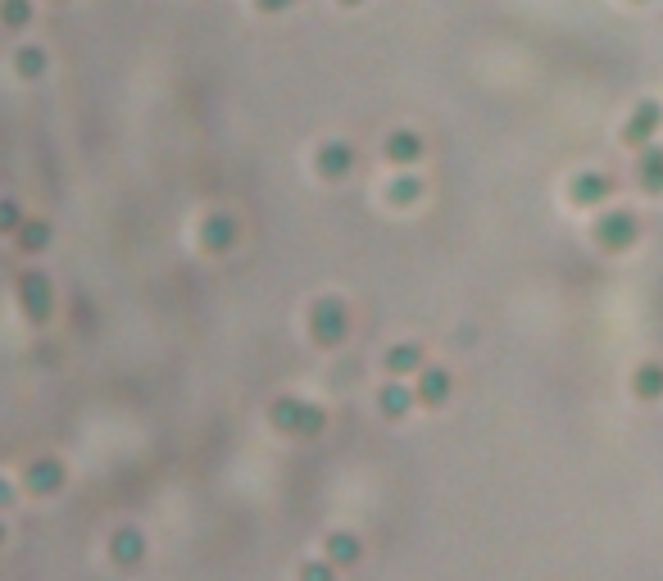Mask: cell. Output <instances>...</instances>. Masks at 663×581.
Instances as JSON below:
<instances>
[{"label": "cell", "mask_w": 663, "mask_h": 581, "mask_svg": "<svg viewBox=\"0 0 663 581\" xmlns=\"http://www.w3.org/2000/svg\"><path fill=\"white\" fill-rule=\"evenodd\" d=\"M268 427L282 436H300V441H314L327 432V409L305 395H278L268 404Z\"/></svg>", "instance_id": "6da1fadb"}, {"label": "cell", "mask_w": 663, "mask_h": 581, "mask_svg": "<svg viewBox=\"0 0 663 581\" xmlns=\"http://www.w3.org/2000/svg\"><path fill=\"white\" fill-rule=\"evenodd\" d=\"M636 237H641V218H636L632 209H604V214H595V223H591V241L600 250H609V255L632 250Z\"/></svg>", "instance_id": "7a4b0ae2"}, {"label": "cell", "mask_w": 663, "mask_h": 581, "mask_svg": "<svg viewBox=\"0 0 663 581\" xmlns=\"http://www.w3.org/2000/svg\"><path fill=\"white\" fill-rule=\"evenodd\" d=\"M309 336H314V345H323V350L341 345L350 336V309L341 305L337 296L314 300V309H309Z\"/></svg>", "instance_id": "3957f363"}, {"label": "cell", "mask_w": 663, "mask_h": 581, "mask_svg": "<svg viewBox=\"0 0 663 581\" xmlns=\"http://www.w3.org/2000/svg\"><path fill=\"white\" fill-rule=\"evenodd\" d=\"M19 309L32 318V323H50V314H55V286H50L46 273H37V268H28V273H19Z\"/></svg>", "instance_id": "277c9868"}, {"label": "cell", "mask_w": 663, "mask_h": 581, "mask_svg": "<svg viewBox=\"0 0 663 581\" xmlns=\"http://www.w3.org/2000/svg\"><path fill=\"white\" fill-rule=\"evenodd\" d=\"M64 486H69V468L60 459H50V454H41V459H32L23 468V491L28 495H60Z\"/></svg>", "instance_id": "5b68a950"}, {"label": "cell", "mask_w": 663, "mask_h": 581, "mask_svg": "<svg viewBox=\"0 0 663 581\" xmlns=\"http://www.w3.org/2000/svg\"><path fill=\"white\" fill-rule=\"evenodd\" d=\"M659 128H663V105H659V100H641V105L627 114V123H623V141H627V146H636V150H645V146H654Z\"/></svg>", "instance_id": "8992f818"}, {"label": "cell", "mask_w": 663, "mask_h": 581, "mask_svg": "<svg viewBox=\"0 0 663 581\" xmlns=\"http://www.w3.org/2000/svg\"><path fill=\"white\" fill-rule=\"evenodd\" d=\"M614 187H618V182L609 178V173H600V168H586V173H577V178L568 182V200H573L577 209H600V205H609Z\"/></svg>", "instance_id": "52a82bcc"}, {"label": "cell", "mask_w": 663, "mask_h": 581, "mask_svg": "<svg viewBox=\"0 0 663 581\" xmlns=\"http://www.w3.org/2000/svg\"><path fill=\"white\" fill-rule=\"evenodd\" d=\"M450 391H455V377H450L441 364H423L418 386H414L418 404H423V409H441V404H450Z\"/></svg>", "instance_id": "ba28073f"}, {"label": "cell", "mask_w": 663, "mask_h": 581, "mask_svg": "<svg viewBox=\"0 0 663 581\" xmlns=\"http://www.w3.org/2000/svg\"><path fill=\"white\" fill-rule=\"evenodd\" d=\"M109 559H114V568H141L146 563V536H141V527H119V532L109 536Z\"/></svg>", "instance_id": "9c48e42d"}, {"label": "cell", "mask_w": 663, "mask_h": 581, "mask_svg": "<svg viewBox=\"0 0 663 581\" xmlns=\"http://www.w3.org/2000/svg\"><path fill=\"white\" fill-rule=\"evenodd\" d=\"M237 237H241V227H237V218L232 214H209L205 223H200V246L209 250V255H228L232 246H237Z\"/></svg>", "instance_id": "30bf717a"}, {"label": "cell", "mask_w": 663, "mask_h": 581, "mask_svg": "<svg viewBox=\"0 0 663 581\" xmlns=\"http://www.w3.org/2000/svg\"><path fill=\"white\" fill-rule=\"evenodd\" d=\"M314 168L327 182H341L350 168H355V146H350V141H323L314 155Z\"/></svg>", "instance_id": "8fae6325"}, {"label": "cell", "mask_w": 663, "mask_h": 581, "mask_svg": "<svg viewBox=\"0 0 663 581\" xmlns=\"http://www.w3.org/2000/svg\"><path fill=\"white\" fill-rule=\"evenodd\" d=\"M423 364H427V355H423V345H418V341H400V345H391V350L382 355V368L391 377L423 373Z\"/></svg>", "instance_id": "7c38bea8"}, {"label": "cell", "mask_w": 663, "mask_h": 581, "mask_svg": "<svg viewBox=\"0 0 663 581\" xmlns=\"http://www.w3.org/2000/svg\"><path fill=\"white\" fill-rule=\"evenodd\" d=\"M414 404H418L414 386H405L400 377H391V382L377 391V409H382V418H405Z\"/></svg>", "instance_id": "4fadbf2b"}, {"label": "cell", "mask_w": 663, "mask_h": 581, "mask_svg": "<svg viewBox=\"0 0 663 581\" xmlns=\"http://www.w3.org/2000/svg\"><path fill=\"white\" fill-rule=\"evenodd\" d=\"M323 559H332L337 568H355V563L364 559V541H359L355 532H327Z\"/></svg>", "instance_id": "5bb4252c"}, {"label": "cell", "mask_w": 663, "mask_h": 581, "mask_svg": "<svg viewBox=\"0 0 663 581\" xmlns=\"http://www.w3.org/2000/svg\"><path fill=\"white\" fill-rule=\"evenodd\" d=\"M636 182L645 196H663V146H645L636 159Z\"/></svg>", "instance_id": "9a60e30c"}, {"label": "cell", "mask_w": 663, "mask_h": 581, "mask_svg": "<svg viewBox=\"0 0 663 581\" xmlns=\"http://www.w3.org/2000/svg\"><path fill=\"white\" fill-rule=\"evenodd\" d=\"M423 137H418V132H409V128H400V132H391V137H386V146H382V155L391 159V164H418V159H423Z\"/></svg>", "instance_id": "2e32d148"}, {"label": "cell", "mask_w": 663, "mask_h": 581, "mask_svg": "<svg viewBox=\"0 0 663 581\" xmlns=\"http://www.w3.org/2000/svg\"><path fill=\"white\" fill-rule=\"evenodd\" d=\"M632 395H636V400H645V404L663 400V364H659V359H650V364H641L632 373Z\"/></svg>", "instance_id": "e0dca14e"}, {"label": "cell", "mask_w": 663, "mask_h": 581, "mask_svg": "<svg viewBox=\"0 0 663 581\" xmlns=\"http://www.w3.org/2000/svg\"><path fill=\"white\" fill-rule=\"evenodd\" d=\"M14 237H19V246L28 250V255H41V250L50 246V237H55V227H50L46 218H23Z\"/></svg>", "instance_id": "ac0fdd59"}, {"label": "cell", "mask_w": 663, "mask_h": 581, "mask_svg": "<svg viewBox=\"0 0 663 581\" xmlns=\"http://www.w3.org/2000/svg\"><path fill=\"white\" fill-rule=\"evenodd\" d=\"M386 200H391V205H414V200H423V178H418V173H396L391 187H386Z\"/></svg>", "instance_id": "d6986e66"}, {"label": "cell", "mask_w": 663, "mask_h": 581, "mask_svg": "<svg viewBox=\"0 0 663 581\" xmlns=\"http://www.w3.org/2000/svg\"><path fill=\"white\" fill-rule=\"evenodd\" d=\"M32 14H37V5H32V0H0V23H5L10 32L28 28Z\"/></svg>", "instance_id": "ffe728a7"}, {"label": "cell", "mask_w": 663, "mask_h": 581, "mask_svg": "<svg viewBox=\"0 0 663 581\" xmlns=\"http://www.w3.org/2000/svg\"><path fill=\"white\" fill-rule=\"evenodd\" d=\"M14 69H19V78H41L46 73V50H37V46H19L14 50Z\"/></svg>", "instance_id": "44dd1931"}, {"label": "cell", "mask_w": 663, "mask_h": 581, "mask_svg": "<svg viewBox=\"0 0 663 581\" xmlns=\"http://www.w3.org/2000/svg\"><path fill=\"white\" fill-rule=\"evenodd\" d=\"M23 218H28V214H23V205H19V200H10V196L0 200V237H14Z\"/></svg>", "instance_id": "7402d4cb"}, {"label": "cell", "mask_w": 663, "mask_h": 581, "mask_svg": "<svg viewBox=\"0 0 663 581\" xmlns=\"http://www.w3.org/2000/svg\"><path fill=\"white\" fill-rule=\"evenodd\" d=\"M300 581H337V563L332 559H305L300 563Z\"/></svg>", "instance_id": "603a6c76"}, {"label": "cell", "mask_w": 663, "mask_h": 581, "mask_svg": "<svg viewBox=\"0 0 663 581\" xmlns=\"http://www.w3.org/2000/svg\"><path fill=\"white\" fill-rule=\"evenodd\" d=\"M255 5H259L264 14H282V10H291L296 0H255Z\"/></svg>", "instance_id": "cb8c5ba5"}, {"label": "cell", "mask_w": 663, "mask_h": 581, "mask_svg": "<svg viewBox=\"0 0 663 581\" xmlns=\"http://www.w3.org/2000/svg\"><path fill=\"white\" fill-rule=\"evenodd\" d=\"M14 500H19V491H14V486L0 477V509H14Z\"/></svg>", "instance_id": "d4e9b609"}, {"label": "cell", "mask_w": 663, "mask_h": 581, "mask_svg": "<svg viewBox=\"0 0 663 581\" xmlns=\"http://www.w3.org/2000/svg\"><path fill=\"white\" fill-rule=\"evenodd\" d=\"M341 5H346V10H355V5H364V0H341Z\"/></svg>", "instance_id": "484cf974"}, {"label": "cell", "mask_w": 663, "mask_h": 581, "mask_svg": "<svg viewBox=\"0 0 663 581\" xmlns=\"http://www.w3.org/2000/svg\"><path fill=\"white\" fill-rule=\"evenodd\" d=\"M5 536H10V532H5V522H0V545H5Z\"/></svg>", "instance_id": "4316f807"}, {"label": "cell", "mask_w": 663, "mask_h": 581, "mask_svg": "<svg viewBox=\"0 0 663 581\" xmlns=\"http://www.w3.org/2000/svg\"><path fill=\"white\" fill-rule=\"evenodd\" d=\"M632 5H650V0H632Z\"/></svg>", "instance_id": "83f0119b"}]
</instances>
